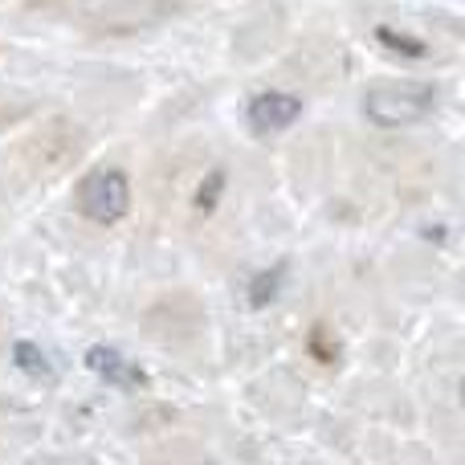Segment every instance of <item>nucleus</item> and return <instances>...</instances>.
Masks as SVG:
<instances>
[{"instance_id": "1", "label": "nucleus", "mask_w": 465, "mask_h": 465, "mask_svg": "<svg viewBox=\"0 0 465 465\" xmlns=\"http://www.w3.org/2000/svg\"><path fill=\"white\" fill-rule=\"evenodd\" d=\"M433 103H437L433 86H420V82H380V86L368 90L363 111L380 127H409V123L425 119L433 111Z\"/></svg>"}, {"instance_id": "2", "label": "nucleus", "mask_w": 465, "mask_h": 465, "mask_svg": "<svg viewBox=\"0 0 465 465\" xmlns=\"http://www.w3.org/2000/svg\"><path fill=\"white\" fill-rule=\"evenodd\" d=\"M78 204L90 221H103V225L106 221H119L131 204V188H127V180H123V172L111 168V172L86 176L78 188Z\"/></svg>"}, {"instance_id": "3", "label": "nucleus", "mask_w": 465, "mask_h": 465, "mask_svg": "<svg viewBox=\"0 0 465 465\" xmlns=\"http://www.w3.org/2000/svg\"><path fill=\"white\" fill-rule=\"evenodd\" d=\"M302 114V103L290 94H257L253 103H249V123H253V131H282L290 127V123Z\"/></svg>"}]
</instances>
